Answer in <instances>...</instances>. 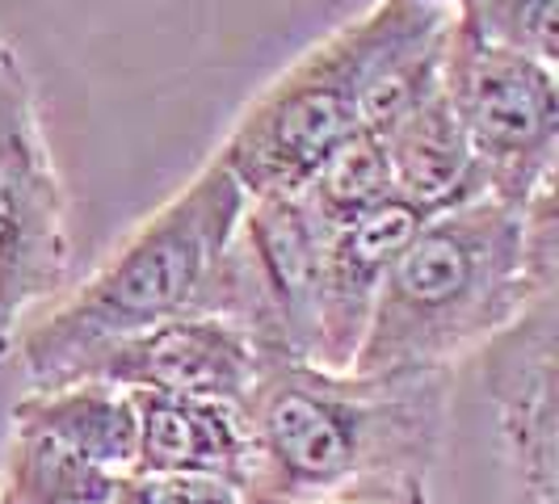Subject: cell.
<instances>
[{
  "instance_id": "obj_1",
  "label": "cell",
  "mask_w": 559,
  "mask_h": 504,
  "mask_svg": "<svg viewBox=\"0 0 559 504\" xmlns=\"http://www.w3.org/2000/svg\"><path fill=\"white\" fill-rule=\"evenodd\" d=\"M559 286L556 190L526 211L476 197L429 215L395 256L349 370L408 374L476 358Z\"/></svg>"
},
{
  "instance_id": "obj_2",
  "label": "cell",
  "mask_w": 559,
  "mask_h": 504,
  "mask_svg": "<svg viewBox=\"0 0 559 504\" xmlns=\"http://www.w3.org/2000/svg\"><path fill=\"white\" fill-rule=\"evenodd\" d=\"M454 370H324L270 362L240 404L249 429L245 504H311L362 479L420 476L442 463Z\"/></svg>"
},
{
  "instance_id": "obj_3",
  "label": "cell",
  "mask_w": 559,
  "mask_h": 504,
  "mask_svg": "<svg viewBox=\"0 0 559 504\" xmlns=\"http://www.w3.org/2000/svg\"><path fill=\"white\" fill-rule=\"evenodd\" d=\"M245 206L249 194L211 156L68 299L17 333L9 353H17L29 387L63 383L110 340L177 315H202Z\"/></svg>"
},
{
  "instance_id": "obj_4",
  "label": "cell",
  "mask_w": 559,
  "mask_h": 504,
  "mask_svg": "<svg viewBox=\"0 0 559 504\" xmlns=\"http://www.w3.org/2000/svg\"><path fill=\"white\" fill-rule=\"evenodd\" d=\"M358 68L362 13L311 43L257 97H249L211 156L249 197L299 194L320 160L362 127Z\"/></svg>"
},
{
  "instance_id": "obj_5",
  "label": "cell",
  "mask_w": 559,
  "mask_h": 504,
  "mask_svg": "<svg viewBox=\"0 0 559 504\" xmlns=\"http://www.w3.org/2000/svg\"><path fill=\"white\" fill-rule=\"evenodd\" d=\"M447 97L472 143L488 197L526 211L556 190L559 177V81L556 63L518 56L454 22Z\"/></svg>"
},
{
  "instance_id": "obj_6",
  "label": "cell",
  "mask_w": 559,
  "mask_h": 504,
  "mask_svg": "<svg viewBox=\"0 0 559 504\" xmlns=\"http://www.w3.org/2000/svg\"><path fill=\"white\" fill-rule=\"evenodd\" d=\"M72 261L68 190L26 68L0 76V358L22 320L56 299Z\"/></svg>"
},
{
  "instance_id": "obj_7",
  "label": "cell",
  "mask_w": 559,
  "mask_h": 504,
  "mask_svg": "<svg viewBox=\"0 0 559 504\" xmlns=\"http://www.w3.org/2000/svg\"><path fill=\"white\" fill-rule=\"evenodd\" d=\"M556 295L484 345L479 374L497 412L509 504H559V328Z\"/></svg>"
},
{
  "instance_id": "obj_8",
  "label": "cell",
  "mask_w": 559,
  "mask_h": 504,
  "mask_svg": "<svg viewBox=\"0 0 559 504\" xmlns=\"http://www.w3.org/2000/svg\"><path fill=\"white\" fill-rule=\"evenodd\" d=\"M265 365L270 362L261 358L252 336L224 315H177L102 345L63 383L93 379V383H110L118 392L245 404Z\"/></svg>"
},
{
  "instance_id": "obj_9",
  "label": "cell",
  "mask_w": 559,
  "mask_h": 504,
  "mask_svg": "<svg viewBox=\"0 0 559 504\" xmlns=\"http://www.w3.org/2000/svg\"><path fill=\"white\" fill-rule=\"evenodd\" d=\"M459 13L429 0H374L362 13L358 122L383 135L447 84Z\"/></svg>"
},
{
  "instance_id": "obj_10",
  "label": "cell",
  "mask_w": 559,
  "mask_h": 504,
  "mask_svg": "<svg viewBox=\"0 0 559 504\" xmlns=\"http://www.w3.org/2000/svg\"><path fill=\"white\" fill-rule=\"evenodd\" d=\"M425 215L392 197L388 206L329 231L324 278H320V320H316V358L324 370H349L379 303V290L392 274L395 256L417 236Z\"/></svg>"
},
{
  "instance_id": "obj_11",
  "label": "cell",
  "mask_w": 559,
  "mask_h": 504,
  "mask_svg": "<svg viewBox=\"0 0 559 504\" xmlns=\"http://www.w3.org/2000/svg\"><path fill=\"white\" fill-rule=\"evenodd\" d=\"M131 399H135L131 476H206L240 488L249 463V429L240 404L156 392H131Z\"/></svg>"
},
{
  "instance_id": "obj_12",
  "label": "cell",
  "mask_w": 559,
  "mask_h": 504,
  "mask_svg": "<svg viewBox=\"0 0 559 504\" xmlns=\"http://www.w3.org/2000/svg\"><path fill=\"white\" fill-rule=\"evenodd\" d=\"M379 140L392 160L395 197L420 211L425 219L488 197L484 172L463 135V122L450 110L447 84L429 101H420L413 113H404Z\"/></svg>"
},
{
  "instance_id": "obj_13",
  "label": "cell",
  "mask_w": 559,
  "mask_h": 504,
  "mask_svg": "<svg viewBox=\"0 0 559 504\" xmlns=\"http://www.w3.org/2000/svg\"><path fill=\"white\" fill-rule=\"evenodd\" d=\"M9 420H26L51 433L110 476L135 471V399L110 383L76 379L56 387H29L9 408Z\"/></svg>"
},
{
  "instance_id": "obj_14",
  "label": "cell",
  "mask_w": 559,
  "mask_h": 504,
  "mask_svg": "<svg viewBox=\"0 0 559 504\" xmlns=\"http://www.w3.org/2000/svg\"><path fill=\"white\" fill-rule=\"evenodd\" d=\"M122 476L88 463L59 437L26 420H9L0 449V501L4 504H106Z\"/></svg>"
},
{
  "instance_id": "obj_15",
  "label": "cell",
  "mask_w": 559,
  "mask_h": 504,
  "mask_svg": "<svg viewBox=\"0 0 559 504\" xmlns=\"http://www.w3.org/2000/svg\"><path fill=\"white\" fill-rule=\"evenodd\" d=\"M299 197L308 202V211L329 231L354 224V219H362L379 206H388L395 197V181L383 140L374 131L358 127L349 140H341L320 160V168L308 177Z\"/></svg>"
},
{
  "instance_id": "obj_16",
  "label": "cell",
  "mask_w": 559,
  "mask_h": 504,
  "mask_svg": "<svg viewBox=\"0 0 559 504\" xmlns=\"http://www.w3.org/2000/svg\"><path fill=\"white\" fill-rule=\"evenodd\" d=\"M459 17L492 47L543 63L559 59V0H476Z\"/></svg>"
},
{
  "instance_id": "obj_17",
  "label": "cell",
  "mask_w": 559,
  "mask_h": 504,
  "mask_svg": "<svg viewBox=\"0 0 559 504\" xmlns=\"http://www.w3.org/2000/svg\"><path fill=\"white\" fill-rule=\"evenodd\" d=\"M311 504H433V496H429V479L383 476V479H362L354 488H341L333 496H320V501Z\"/></svg>"
},
{
  "instance_id": "obj_18",
  "label": "cell",
  "mask_w": 559,
  "mask_h": 504,
  "mask_svg": "<svg viewBox=\"0 0 559 504\" xmlns=\"http://www.w3.org/2000/svg\"><path fill=\"white\" fill-rule=\"evenodd\" d=\"M156 504H245V492L227 479L206 476H152Z\"/></svg>"
},
{
  "instance_id": "obj_19",
  "label": "cell",
  "mask_w": 559,
  "mask_h": 504,
  "mask_svg": "<svg viewBox=\"0 0 559 504\" xmlns=\"http://www.w3.org/2000/svg\"><path fill=\"white\" fill-rule=\"evenodd\" d=\"M17 63H22V59H17V51H13V47L4 43V34H0V76H4L9 68H17Z\"/></svg>"
},
{
  "instance_id": "obj_20",
  "label": "cell",
  "mask_w": 559,
  "mask_h": 504,
  "mask_svg": "<svg viewBox=\"0 0 559 504\" xmlns=\"http://www.w3.org/2000/svg\"><path fill=\"white\" fill-rule=\"evenodd\" d=\"M429 4H442V9H450V13H467L476 0H429Z\"/></svg>"
},
{
  "instance_id": "obj_21",
  "label": "cell",
  "mask_w": 559,
  "mask_h": 504,
  "mask_svg": "<svg viewBox=\"0 0 559 504\" xmlns=\"http://www.w3.org/2000/svg\"><path fill=\"white\" fill-rule=\"evenodd\" d=\"M0 504H4V501H0Z\"/></svg>"
}]
</instances>
